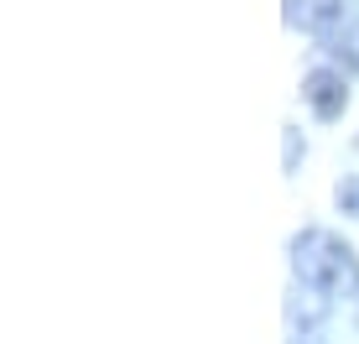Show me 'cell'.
<instances>
[{"instance_id": "cell-2", "label": "cell", "mask_w": 359, "mask_h": 344, "mask_svg": "<svg viewBox=\"0 0 359 344\" xmlns=\"http://www.w3.org/2000/svg\"><path fill=\"white\" fill-rule=\"evenodd\" d=\"M302 94H307V105H313L318 120H339L344 105H349V89H344V79L333 68H313L307 84H302Z\"/></svg>"}, {"instance_id": "cell-3", "label": "cell", "mask_w": 359, "mask_h": 344, "mask_svg": "<svg viewBox=\"0 0 359 344\" xmlns=\"http://www.w3.org/2000/svg\"><path fill=\"white\" fill-rule=\"evenodd\" d=\"M302 21H307V27H313L318 37H323V42H333V47H339V42H344V32H349V16H344L339 0H307ZM339 53H344V47H339Z\"/></svg>"}, {"instance_id": "cell-4", "label": "cell", "mask_w": 359, "mask_h": 344, "mask_svg": "<svg viewBox=\"0 0 359 344\" xmlns=\"http://www.w3.org/2000/svg\"><path fill=\"white\" fill-rule=\"evenodd\" d=\"M339 204H344V214H359V178L339 183Z\"/></svg>"}, {"instance_id": "cell-1", "label": "cell", "mask_w": 359, "mask_h": 344, "mask_svg": "<svg viewBox=\"0 0 359 344\" xmlns=\"http://www.w3.org/2000/svg\"><path fill=\"white\" fill-rule=\"evenodd\" d=\"M292 266L302 277V287L323 292V298H354L359 292V261L354 251L328 230H302L292 240Z\"/></svg>"}]
</instances>
